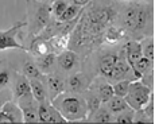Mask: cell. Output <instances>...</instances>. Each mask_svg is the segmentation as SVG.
Returning a JSON list of instances; mask_svg holds the SVG:
<instances>
[{
	"label": "cell",
	"mask_w": 155,
	"mask_h": 124,
	"mask_svg": "<svg viewBox=\"0 0 155 124\" xmlns=\"http://www.w3.org/2000/svg\"><path fill=\"white\" fill-rule=\"evenodd\" d=\"M61 116L69 122H86L88 109H86L85 99L81 93L62 92L61 94L50 101Z\"/></svg>",
	"instance_id": "obj_1"
},
{
	"label": "cell",
	"mask_w": 155,
	"mask_h": 124,
	"mask_svg": "<svg viewBox=\"0 0 155 124\" xmlns=\"http://www.w3.org/2000/svg\"><path fill=\"white\" fill-rule=\"evenodd\" d=\"M151 15L150 5L143 3H132L121 15V27L124 31L130 32H140L147 27L148 18Z\"/></svg>",
	"instance_id": "obj_2"
},
{
	"label": "cell",
	"mask_w": 155,
	"mask_h": 124,
	"mask_svg": "<svg viewBox=\"0 0 155 124\" xmlns=\"http://www.w3.org/2000/svg\"><path fill=\"white\" fill-rule=\"evenodd\" d=\"M153 93H154L153 89L146 86L144 84H142L140 80H132V81H130L128 92L126 96H124V99H126L130 108L142 109L150 101V97Z\"/></svg>",
	"instance_id": "obj_3"
},
{
	"label": "cell",
	"mask_w": 155,
	"mask_h": 124,
	"mask_svg": "<svg viewBox=\"0 0 155 124\" xmlns=\"http://www.w3.org/2000/svg\"><path fill=\"white\" fill-rule=\"evenodd\" d=\"M23 26H26V22L15 23L12 27L8 28V30L0 31V51H3V50H8V49L26 50V47L16 41L18 34H19L20 28H22Z\"/></svg>",
	"instance_id": "obj_4"
},
{
	"label": "cell",
	"mask_w": 155,
	"mask_h": 124,
	"mask_svg": "<svg viewBox=\"0 0 155 124\" xmlns=\"http://www.w3.org/2000/svg\"><path fill=\"white\" fill-rule=\"evenodd\" d=\"M37 113H38V123H66V120L53 107V104L49 100L38 103Z\"/></svg>",
	"instance_id": "obj_5"
},
{
	"label": "cell",
	"mask_w": 155,
	"mask_h": 124,
	"mask_svg": "<svg viewBox=\"0 0 155 124\" xmlns=\"http://www.w3.org/2000/svg\"><path fill=\"white\" fill-rule=\"evenodd\" d=\"M50 18H51V7L49 4H46V3L41 4L34 14V22H32L31 27H30V32L34 34L35 37L39 35V32L49 24Z\"/></svg>",
	"instance_id": "obj_6"
},
{
	"label": "cell",
	"mask_w": 155,
	"mask_h": 124,
	"mask_svg": "<svg viewBox=\"0 0 155 124\" xmlns=\"http://www.w3.org/2000/svg\"><path fill=\"white\" fill-rule=\"evenodd\" d=\"M0 123H23V112L16 101H7L0 108Z\"/></svg>",
	"instance_id": "obj_7"
},
{
	"label": "cell",
	"mask_w": 155,
	"mask_h": 124,
	"mask_svg": "<svg viewBox=\"0 0 155 124\" xmlns=\"http://www.w3.org/2000/svg\"><path fill=\"white\" fill-rule=\"evenodd\" d=\"M45 84H46L49 101H51L58 94L65 92V78L57 72L46 74V82H45Z\"/></svg>",
	"instance_id": "obj_8"
},
{
	"label": "cell",
	"mask_w": 155,
	"mask_h": 124,
	"mask_svg": "<svg viewBox=\"0 0 155 124\" xmlns=\"http://www.w3.org/2000/svg\"><path fill=\"white\" fill-rule=\"evenodd\" d=\"M80 57L73 50H64L59 54H57V65L65 73H70L78 66Z\"/></svg>",
	"instance_id": "obj_9"
},
{
	"label": "cell",
	"mask_w": 155,
	"mask_h": 124,
	"mask_svg": "<svg viewBox=\"0 0 155 124\" xmlns=\"http://www.w3.org/2000/svg\"><path fill=\"white\" fill-rule=\"evenodd\" d=\"M91 85V80L82 73H74L65 81V92L84 93Z\"/></svg>",
	"instance_id": "obj_10"
},
{
	"label": "cell",
	"mask_w": 155,
	"mask_h": 124,
	"mask_svg": "<svg viewBox=\"0 0 155 124\" xmlns=\"http://www.w3.org/2000/svg\"><path fill=\"white\" fill-rule=\"evenodd\" d=\"M32 97L31 86H30V80L25 74H18L14 82L12 88V99L14 101H19V100H25Z\"/></svg>",
	"instance_id": "obj_11"
},
{
	"label": "cell",
	"mask_w": 155,
	"mask_h": 124,
	"mask_svg": "<svg viewBox=\"0 0 155 124\" xmlns=\"http://www.w3.org/2000/svg\"><path fill=\"white\" fill-rule=\"evenodd\" d=\"M23 112V123H38V101L34 97L16 101Z\"/></svg>",
	"instance_id": "obj_12"
},
{
	"label": "cell",
	"mask_w": 155,
	"mask_h": 124,
	"mask_svg": "<svg viewBox=\"0 0 155 124\" xmlns=\"http://www.w3.org/2000/svg\"><path fill=\"white\" fill-rule=\"evenodd\" d=\"M130 74H134V72H132V69H131V66L128 65V62L126 61V58H124V53H123V50H121V51L119 53V60L115 64V66H113L109 80H112V81H119V80H131V78H128V76Z\"/></svg>",
	"instance_id": "obj_13"
},
{
	"label": "cell",
	"mask_w": 155,
	"mask_h": 124,
	"mask_svg": "<svg viewBox=\"0 0 155 124\" xmlns=\"http://www.w3.org/2000/svg\"><path fill=\"white\" fill-rule=\"evenodd\" d=\"M117 60H119V53H116V51H108L100 58L99 70H100L101 77H104L105 80H109L112 69L115 66V64L117 62Z\"/></svg>",
	"instance_id": "obj_14"
},
{
	"label": "cell",
	"mask_w": 155,
	"mask_h": 124,
	"mask_svg": "<svg viewBox=\"0 0 155 124\" xmlns=\"http://www.w3.org/2000/svg\"><path fill=\"white\" fill-rule=\"evenodd\" d=\"M124 58L128 62V65L131 66V69L134 67V64L142 57V45L138 41H128L123 47Z\"/></svg>",
	"instance_id": "obj_15"
},
{
	"label": "cell",
	"mask_w": 155,
	"mask_h": 124,
	"mask_svg": "<svg viewBox=\"0 0 155 124\" xmlns=\"http://www.w3.org/2000/svg\"><path fill=\"white\" fill-rule=\"evenodd\" d=\"M35 65H37L38 69H39L45 76L50 74V73L54 72V67L57 65V54L50 51V53H47V54L42 55V57L35 58Z\"/></svg>",
	"instance_id": "obj_16"
},
{
	"label": "cell",
	"mask_w": 155,
	"mask_h": 124,
	"mask_svg": "<svg viewBox=\"0 0 155 124\" xmlns=\"http://www.w3.org/2000/svg\"><path fill=\"white\" fill-rule=\"evenodd\" d=\"M86 122L92 123H115V115L105 107V104H101L93 113L86 117Z\"/></svg>",
	"instance_id": "obj_17"
},
{
	"label": "cell",
	"mask_w": 155,
	"mask_h": 124,
	"mask_svg": "<svg viewBox=\"0 0 155 124\" xmlns=\"http://www.w3.org/2000/svg\"><path fill=\"white\" fill-rule=\"evenodd\" d=\"M100 78H101L100 81L96 82V89H94V88H92V86H89V89L94 90V92L97 93V96L100 97L101 103H103V104H105V103L113 96V89H112V85L109 84L105 78H104V77H100Z\"/></svg>",
	"instance_id": "obj_18"
},
{
	"label": "cell",
	"mask_w": 155,
	"mask_h": 124,
	"mask_svg": "<svg viewBox=\"0 0 155 124\" xmlns=\"http://www.w3.org/2000/svg\"><path fill=\"white\" fill-rule=\"evenodd\" d=\"M30 86H31L32 97H34L38 103H42V101L49 100V97H47L46 84H45L43 80H30Z\"/></svg>",
	"instance_id": "obj_19"
},
{
	"label": "cell",
	"mask_w": 155,
	"mask_h": 124,
	"mask_svg": "<svg viewBox=\"0 0 155 124\" xmlns=\"http://www.w3.org/2000/svg\"><path fill=\"white\" fill-rule=\"evenodd\" d=\"M69 39H70V35H55V37L50 38L47 41L50 51H53L54 54H59L61 51L66 50L68 46H69Z\"/></svg>",
	"instance_id": "obj_20"
},
{
	"label": "cell",
	"mask_w": 155,
	"mask_h": 124,
	"mask_svg": "<svg viewBox=\"0 0 155 124\" xmlns=\"http://www.w3.org/2000/svg\"><path fill=\"white\" fill-rule=\"evenodd\" d=\"M30 53H31V54L34 55L35 58L42 57V55L47 54V53H50L49 42H47V41H45V39H42V38H39V37L37 35V37L34 38V41L31 42Z\"/></svg>",
	"instance_id": "obj_21"
},
{
	"label": "cell",
	"mask_w": 155,
	"mask_h": 124,
	"mask_svg": "<svg viewBox=\"0 0 155 124\" xmlns=\"http://www.w3.org/2000/svg\"><path fill=\"white\" fill-rule=\"evenodd\" d=\"M124 34L126 31L123 27H116L113 24H109L107 30L104 31V39L108 43H117L124 38Z\"/></svg>",
	"instance_id": "obj_22"
},
{
	"label": "cell",
	"mask_w": 155,
	"mask_h": 124,
	"mask_svg": "<svg viewBox=\"0 0 155 124\" xmlns=\"http://www.w3.org/2000/svg\"><path fill=\"white\" fill-rule=\"evenodd\" d=\"M153 66H154V62L153 61H150L148 58H146V57H142L139 58L138 61L134 64V67H132V72H134V74H135V77L136 78H140L144 73H147V72H150L151 69H153Z\"/></svg>",
	"instance_id": "obj_23"
},
{
	"label": "cell",
	"mask_w": 155,
	"mask_h": 124,
	"mask_svg": "<svg viewBox=\"0 0 155 124\" xmlns=\"http://www.w3.org/2000/svg\"><path fill=\"white\" fill-rule=\"evenodd\" d=\"M23 74L28 80H45L46 76L38 69L34 61H25L23 62Z\"/></svg>",
	"instance_id": "obj_24"
},
{
	"label": "cell",
	"mask_w": 155,
	"mask_h": 124,
	"mask_svg": "<svg viewBox=\"0 0 155 124\" xmlns=\"http://www.w3.org/2000/svg\"><path fill=\"white\" fill-rule=\"evenodd\" d=\"M85 96H84V99H85V104H86V109H88V116L91 113H93L94 111H96L97 108L100 107L103 103H101V100H100V97L97 96V93L94 92V90H92V89H86L85 90Z\"/></svg>",
	"instance_id": "obj_25"
},
{
	"label": "cell",
	"mask_w": 155,
	"mask_h": 124,
	"mask_svg": "<svg viewBox=\"0 0 155 124\" xmlns=\"http://www.w3.org/2000/svg\"><path fill=\"white\" fill-rule=\"evenodd\" d=\"M105 107L108 108L113 115H117V113H120L121 111L127 109L128 104H127V101H126V99H124V97L115 96V94H113L111 99L105 103Z\"/></svg>",
	"instance_id": "obj_26"
},
{
	"label": "cell",
	"mask_w": 155,
	"mask_h": 124,
	"mask_svg": "<svg viewBox=\"0 0 155 124\" xmlns=\"http://www.w3.org/2000/svg\"><path fill=\"white\" fill-rule=\"evenodd\" d=\"M142 45V55L148 58L150 61L154 62L155 57V45H154V37H148L140 43Z\"/></svg>",
	"instance_id": "obj_27"
},
{
	"label": "cell",
	"mask_w": 155,
	"mask_h": 124,
	"mask_svg": "<svg viewBox=\"0 0 155 124\" xmlns=\"http://www.w3.org/2000/svg\"><path fill=\"white\" fill-rule=\"evenodd\" d=\"M82 10H84V8L78 7V5H76V4H68V7L65 8L64 14H62L57 20H59V22H68V20H71L78 15Z\"/></svg>",
	"instance_id": "obj_28"
},
{
	"label": "cell",
	"mask_w": 155,
	"mask_h": 124,
	"mask_svg": "<svg viewBox=\"0 0 155 124\" xmlns=\"http://www.w3.org/2000/svg\"><path fill=\"white\" fill-rule=\"evenodd\" d=\"M134 115H135V109L128 107L127 109L121 111L120 113L115 115V123H120V124H130L134 122Z\"/></svg>",
	"instance_id": "obj_29"
},
{
	"label": "cell",
	"mask_w": 155,
	"mask_h": 124,
	"mask_svg": "<svg viewBox=\"0 0 155 124\" xmlns=\"http://www.w3.org/2000/svg\"><path fill=\"white\" fill-rule=\"evenodd\" d=\"M130 81H132V80H119V81L113 82V85H112L113 94H115V96H120V97L126 96L127 92H128Z\"/></svg>",
	"instance_id": "obj_30"
},
{
	"label": "cell",
	"mask_w": 155,
	"mask_h": 124,
	"mask_svg": "<svg viewBox=\"0 0 155 124\" xmlns=\"http://www.w3.org/2000/svg\"><path fill=\"white\" fill-rule=\"evenodd\" d=\"M66 7H68V3L65 2V0H55V2L53 3L51 12H53V15H54L55 19H58V18L64 14V11Z\"/></svg>",
	"instance_id": "obj_31"
},
{
	"label": "cell",
	"mask_w": 155,
	"mask_h": 124,
	"mask_svg": "<svg viewBox=\"0 0 155 124\" xmlns=\"http://www.w3.org/2000/svg\"><path fill=\"white\" fill-rule=\"evenodd\" d=\"M11 84V73L7 69L0 70V89H4Z\"/></svg>",
	"instance_id": "obj_32"
},
{
	"label": "cell",
	"mask_w": 155,
	"mask_h": 124,
	"mask_svg": "<svg viewBox=\"0 0 155 124\" xmlns=\"http://www.w3.org/2000/svg\"><path fill=\"white\" fill-rule=\"evenodd\" d=\"M154 105H155V103H154V93H153V94H151V97H150V101L144 105V108H142L143 111H144V113L147 115V116L150 117L153 122L155 119V117H154Z\"/></svg>",
	"instance_id": "obj_33"
},
{
	"label": "cell",
	"mask_w": 155,
	"mask_h": 124,
	"mask_svg": "<svg viewBox=\"0 0 155 124\" xmlns=\"http://www.w3.org/2000/svg\"><path fill=\"white\" fill-rule=\"evenodd\" d=\"M69 2L71 4L78 5V7H85V5H88L91 3V0H69Z\"/></svg>",
	"instance_id": "obj_34"
},
{
	"label": "cell",
	"mask_w": 155,
	"mask_h": 124,
	"mask_svg": "<svg viewBox=\"0 0 155 124\" xmlns=\"http://www.w3.org/2000/svg\"><path fill=\"white\" fill-rule=\"evenodd\" d=\"M119 2H124V3H130V2H132V0H119Z\"/></svg>",
	"instance_id": "obj_35"
},
{
	"label": "cell",
	"mask_w": 155,
	"mask_h": 124,
	"mask_svg": "<svg viewBox=\"0 0 155 124\" xmlns=\"http://www.w3.org/2000/svg\"><path fill=\"white\" fill-rule=\"evenodd\" d=\"M38 2H45V0H38Z\"/></svg>",
	"instance_id": "obj_36"
}]
</instances>
